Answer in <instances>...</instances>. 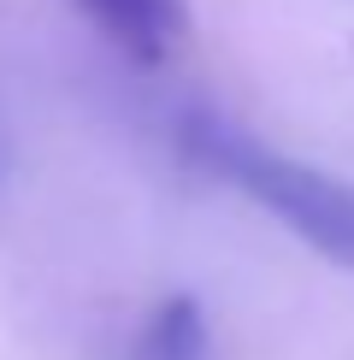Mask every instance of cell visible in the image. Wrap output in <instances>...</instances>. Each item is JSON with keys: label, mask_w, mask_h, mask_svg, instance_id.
Listing matches in <instances>:
<instances>
[{"label": "cell", "mask_w": 354, "mask_h": 360, "mask_svg": "<svg viewBox=\"0 0 354 360\" xmlns=\"http://www.w3.org/2000/svg\"><path fill=\"white\" fill-rule=\"evenodd\" d=\"M189 154L201 166H213L225 184H236L254 207H266L319 260L354 272V184L348 177L307 166L284 148H266L254 136H242L236 124H218V118H189Z\"/></svg>", "instance_id": "cell-1"}, {"label": "cell", "mask_w": 354, "mask_h": 360, "mask_svg": "<svg viewBox=\"0 0 354 360\" xmlns=\"http://www.w3.org/2000/svg\"><path fill=\"white\" fill-rule=\"evenodd\" d=\"M77 6L95 18L100 36L118 41L142 65H159L189 36V6L183 0H77Z\"/></svg>", "instance_id": "cell-2"}, {"label": "cell", "mask_w": 354, "mask_h": 360, "mask_svg": "<svg viewBox=\"0 0 354 360\" xmlns=\"http://www.w3.org/2000/svg\"><path fill=\"white\" fill-rule=\"evenodd\" d=\"M130 360H213V325L195 295H166L148 313L130 342Z\"/></svg>", "instance_id": "cell-3"}]
</instances>
